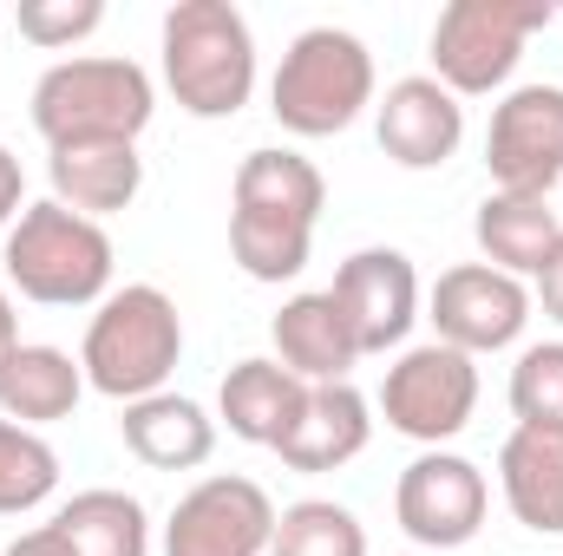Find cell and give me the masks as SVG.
<instances>
[{"instance_id": "1", "label": "cell", "mask_w": 563, "mask_h": 556, "mask_svg": "<svg viewBox=\"0 0 563 556\" xmlns=\"http://www.w3.org/2000/svg\"><path fill=\"white\" fill-rule=\"evenodd\" d=\"M164 86L190 119H236L256 92V33L230 0H177L164 13Z\"/></svg>"}, {"instance_id": "2", "label": "cell", "mask_w": 563, "mask_h": 556, "mask_svg": "<svg viewBox=\"0 0 563 556\" xmlns=\"http://www.w3.org/2000/svg\"><path fill=\"white\" fill-rule=\"evenodd\" d=\"M184 360V314L164 288L132 281V288H112L86 327V347H79V367H86V387H99L106 400H151L164 393V380L177 374Z\"/></svg>"}, {"instance_id": "3", "label": "cell", "mask_w": 563, "mask_h": 556, "mask_svg": "<svg viewBox=\"0 0 563 556\" xmlns=\"http://www.w3.org/2000/svg\"><path fill=\"white\" fill-rule=\"evenodd\" d=\"M151 112H157L151 73L139 59H112V53L59 59L33 86V132L46 138V151L53 144H139Z\"/></svg>"}, {"instance_id": "4", "label": "cell", "mask_w": 563, "mask_h": 556, "mask_svg": "<svg viewBox=\"0 0 563 556\" xmlns=\"http://www.w3.org/2000/svg\"><path fill=\"white\" fill-rule=\"evenodd\" d=\"M0 263H7V281L26 301H40V308H86V301H106V288H112V236L92 216H79V210L46 197V203L20 210V223L7 230Z\"/></svg>"}, {"instance_id": "5", "label": "cell", "mask_w": 563, "mask_h": 556, "mask_svg": "<svg viewBox=\"0 0 563 556\" xmlns=\"http://www.w3.org/2000/svg\"><path fill=\"white\" fill-rule=\"evenodd\" d=\"M374 105V53L341 26H308L269 79V112L295 138H334Z\"/></svg>"}, {"instance_id": "6", "label": "cell", "mask_w": 563, "mask_h": 556, "mask_svg": "<svg viewBox=\"0 0 563 556\" xmlns=\"http://www.w3.org/2000/svg\"><path fill=\"white\" fill-rule=\"evenodd\" d=\"M551 20V0H452L432 20V79L452 99L498 92L518 73L525 40Z\"/></svg>"}, {"instance_id": "7", "label": "cell", "mask_w": 563, "mask_h": 556, "mask_svg": "<svg viewBox=\"0 0 563 556\" xmlns=\"http://www.w3.org/2000/svg\"><path fill=\"white\" fill-rule=\"evenodd\" d=\"M380 413H387V425L400 438H420V445L439 452L478 413V367H472V354H459L445 341L407 347L387 367V380H380Z\"/></svg>"}, {"instance_id": "8", "label": "cell", "mask_w": 563, "mask_h": 556, "mask_svg": "<svg viewBox=\"0 0 563 556\" xmlns=\"http://www.w3.org/2000/svg\"><path fill=\"white\" fill-rule=\"evenodd\" d=\"M485 170L505 197H551L563 184V86H518L492 105Z\"/></svg>"}, {"instance_id": "9", "label": "cell", "mask_w": 563, "mask_h": 556, "mask_svg": "<svg viewBox=\"0 0 563 556\" xmlns=\"http://www.w3.org/2000/svg\"><path fill=\"white\" fill-rule=\"evenodd\" d=\"M276 504L256 478L217 471L190 485L164 524V556H269Z\"/></svg>"}, {"instance_id": "10", "label": "cell", "mask_w": 563, "mask_h": 556, "mask_svg": "<svg viewBox=\"0 0 563 556\" xmlns=\"http://www.w3.org/2000/svg\"><path fill=\"white\" fill-rule=\"evenodd\" d=\"M485 511H492V485L472 458L459 452H420L400 485H394V518L400 531L426 544V551H459L485 531Z\"/></svg>"}, {"instance_id": "11", "label": "cell", "mask_w": 563, "mask_h": 556, "mask_svg": "<svg viewBox=\"0 0 563 556\" xmlns=\"http://www.w3.org/2000/svg\"><path fill=\"white\" fill-rule=\"evenodd\" d=\"M426 321L445 347L478 360V354H498L525 334L531 288L518 276H505V269H492V263H459V269H445L432 281V314Z\"/></svg>"}, {"instance_id": "12", "label": "cell", "mask_w": 563, "mask_h": 556, "mask_svg": "<svg viewBox=\"0 0 563 556\" xmlns=\"http://www.w3.org/2000/svg\"><path fill=\"white\" fill-rule=\"evenodd\" d=\"M328 294H334V308H341L361 360L400 347L413 334V321H420V276H413V263L400 249H354L334 269Z\"/></svg>"}, {"instance_id": "13", "label": "cell", "mask_w": 563, "mask_h": 556, "mask_svg": "<svg viewBox=\"0 0 563 556\" xmlns=\"http://www.w3.org/2000/svg\"><path fill=\"white\" fill-rule=\"evenodd\" d=\"M380 151L400 164V170H439L459 138H465V105L439 86V79H394L387 86V99H380Z\"/></svg>"}, {"instance_id": "14", "label": "cell", "mask_w": 563, "mask_h": 556, "mask_svg": "<svg viewBox=\"0 0 563 556\" xmlns=\"http://www.w3.org/2000/svg\"><path fill=\"white\" fill-rule=\"evenodd\" d=\"M269 341H276V360L308 387H341L361 367V347H354V334H347L328 288L282 301V314L269 321Z\"/></svg>"}, {"instance_id": "15", "label": "cell", "mask_w": 563, "mask_h": 556, "mask_svg": "<svg viewBox=\"0 0 563 556\" xmlns=\"http://www.w3.org/2000/svg\"><path fill=\"white\" fill-rule=\"evenodd\" d=\"M374 438V407L361 387H308V407L288 425V438L276 445V458L288 471H341L347 458H361Z\"/></svg>"}, {"instance_id": "16", "label": "cell", "mask_w": 563, "mask_h": 556, "mask_svg": "<svg viewBox=\"0 0 563 556\" xmlns=\"http://www.w3.org/2000/svg\"><path fill=\"white\" fill-rule=\"evenodd\" d=\"M46 177H53V203L99 223L132 210V197L144 190V157L139 144H53Z\"/></svg>"}, {"instance_id": "17", "label": "cell", "mask_w": 563, "mask_h": 556, "mask_svg": "<svg viewBox=\"0 0 563 556\" xmlns=\"http://www.w3.org/2000/svg\"><path fill=\"white\" fill-rule=\"evenodd\" d=\"M119 438L151 471H197L217 452V419L203 413L197 400H184V393H151V400L125 407Z\"/></svg>"}, {"instance_id": "18", "label": "cell", "mask_w": 563, "mask_h": 556, "mask_svg": "<svg viewBox=\"0 0 563 556\" xmlns=\"http://www.w3.org/2000/svg\"><path fill=\"white\" fill-rule=\"evenodd\" d=\"M308 407V380H295L282 360H236L217 387V413L243 445H269L276 452L288 425Z\"/></svg>"}, {"instance_id": "19", "label": "cell", "mask_w": 563, "mask_h": 556, "mask_svg": "<svg viewBox=\"0 0 563 556\" xmlns=\"http://www.w3.org/2000/svg\"><path fill=\"white\" fill-rule=\"evenodd\" d=\"M498 491L511 518L538 537H563V432L518 425L498 445Z\"/></svg>"}, {"instance_id": "20", "label": "cell", "mask_w": 563, "mask_h": 556, "mask_svg": "<svg viewBox=\"0 0 563 556\" xmlns=\"http://www.w3.org/2000/svg\"><path fill=\"white\" fill-rule=\"evenodd\" d=\"M86 393V367L66 354V347H13V360L0 367V419L40 432V425H59L73 419Z\"/></svg>"}, {"instance_id": "21", "label": "cell", "mask_w": 563, "mask_h": 556, "mask_svg": "<svg viewBox=\"0 0 563 556\" xmlns=\"http://www.w3.org/2000/svg\"><path fill=\"white\" fill-rule=\"evenodd\" d=\"M472 230H478L485 263L505 269V276H538L551 263V249L563 243V223L551 210V197H505V190H492L478 203Z\"/></svg>"}, {"instance_id": "22", "label": "cell", "mask_w": 563, "mask_h": 556, "mask_svg": "<svg viewBox=\"0 0 563 556\" xmlns=\"http://www.w3.org/2000/svg\"><path fill=\"white\" fill-rule=\"evenodd\" d=\"M321 203H328V184H321V170L301 151H276L269 144V151H250L236 164V216H269V223L314 230Z\"/></svg>"}, {"instance_id": "23", "label": "cell", "mask_w": 563, "mask_h": 556, "mask_svg": "<svg viewBox=\"0 0 563 556\" xmlns=\"http://www.w3.org/2000/svg\"><path fill=\"white\" fill-rule=\"evenodd\" d=\"M59 544L73 556H151V518L132 491H79L53 518Z\"/></svg>"}, {"instance_id": "24", "label": "cell", "mask_w": 563, "mask_h": 556, "mask_svg": "<svg viewBox=\"0 0 563 556\" xmlns=\"http://www.w3.org/2000/svg\"><path fill=\"white\" fill-rule=\"evenodd\" d=\"M269 556H367V531L334 498H301L276 518Z\"/></svg>"}, {"instance_id": "25", "label": "cell", "mask_w": 563, "mask_h": 556, "mask_svg": "<svg viewBox=\"0 0 563 556\" xmlns=\"http://www.w3.org/2000/svg\"><path fill=\"white\" fill-rule=\"evenodd\" d=\"M53 491H59V452L40 432L0 419V518L40 511Z\"/></svg>"}, {"instance_id": "26", "label": "cell", "mask_w": 563, "mask_h": 556, "mask_svg": "<svg viewBox=\"0 0 563 556\" xmlns=\"http://www.w3.org/2000/svg\"><path fill=\"white\" fill-rule=\"evenodd\" d=\"M308 249H314V230L230 210V256H236V269L250 281H295L308 269Z\"/></svg>"}, {"instance_id": "27", "label": "cell", "mask_w": 563, "mask_h": 556, "mask_svg": "<svg viewBox=\"0 0 563 556\" xmlns=\"http://www.w3.org/2000/svg\"><path fill=\"white\" fill-rule=\"evenodd\" d=\"M511 413L531 432H563V341H538L511 367Z\"/></svg>"}, {"instance_id": "28", "label": "cell", "mask_w": 563, "mask_h": 556, "mask_svg": "<svg viewBox=\"0 0 563 556\" xmlns=\"http://www.w3.org/2000/svg\"><path fill=\"white\" fill-rule=\"evenodd\" d=\"M99 26H106V7L99 0H26L20 7V33L33 46H73V40H86Z\"/></svg>"}, {"instance_id": "29", "label": "cell", "mask_w": 563, "mask_h": 556, "mask_svg": "<svg viewBox=\"0 0 563 556\" xmlns=\"http://www.w3.org/2000/svg\"><path fill=\"white\" fill-rule=\"evenodd\" d=\"M20 210H26V170H20V157L0 144V230H13Z\"/></svg>"}, {"instance_id": "30", "label": "cell", "mask_w": 563, "mask_h": 556, "mask_svg": "<svg viewBox=\"0 0 563 556\" xmlns=\"http://www.w3.org/2000/svg\"><path fill=\"white\" fill-rule=\"evenodd\" d=\"M538 308H544V314L563 327V243L551 249V263L538 269Z\"/></svg>"}, {"instance_id": "31", "label": "cell", "mask_w": 563, "mask_h": 556, "mask_svg": "<svg viewBox=\"0 0 563 556\" xmlns=\"http://www.w3.org/2000/svg\"><path fill=\"white\" fill-rule=\"evenodd\" d=\"M7 556H73L66 544H59V531L46 524V531H26V537H13L7 544Z\"/></svg>"}, {"instance_id": "32", "label": "cell", "mask_w": 563, "mask_h": 556, "mask_svg": "<svg viewBox=\"0 0 563 556\" xmlns=\"http://www.w3.org/2000/svg\"><path fill=\"white\" fill-rule=\"evenodd\" d=\"M13 347H20V314H13V294L0 288V367L13 360Z\"/></svg>"}]
</instances>
